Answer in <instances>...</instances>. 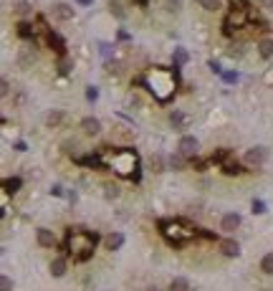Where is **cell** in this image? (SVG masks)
<instances>
[{
  "label": "cell",
  "instance_id": "cell-1",
  "mask_svg": "<svg viewBox=\"0 0 273 291\" xmlns=\"http://www.w3.org/2000/svg\"><path fill=\"white\" fill-rule=\"evenodd\" d=\"M139 84H144L152 94H154V99L157 101H170L172 99V94H175V76H172V71H167V69H162V66H154L152 71H147L142 79H139Z\"/></svg>",
  "mask_w": 273,
  "mask_h": 291
},
{
  "label": "cell",
  "instance_id": "cell-2",
  "mask_svg": "<svg viewBox=\"0 0 273 291\" xmlns=\"http://www.w3.org/2000/svg\"><path fill=\"white\" fill-rule=\"evenodd\" d=\"M99 243V236L84 228H71L66 233V251L74 261H89L94 256V248Z\"/></svg>",
  "mask_w": 273,
  "mask_h": 291
},
{
  "label": "cell",
  "instance_id": "cell-3",
  "mask_svg": "<svg viewBox=\"0 0 273 291\" xmlns=\"http://www.w3.org/2000/svg\"><path fill=\"white\" fill-rule=\"evenodd\" d=\"M109 167L119 175H129V178H137V170H139V160H137V152L134 150H114V155L106 160Z\"/></svg>",
  "mask_w": 273,
  "mask_h": 291
},
{
  "label": "cell",
  "instance_id": "cell-4",
  "mask_svg": "<svg viewBox=\"0 0 273 291\" xmlns=\"http://www.w3.org/2000/svg\"><path fill=\"white\" fill-rule=\"evenodd\" d=\"M159 230H162V236L167 238V243H172V246H185L190 238H195V233L197 230H192L187 223H182V220H162L159 223Z\"/></svg>",
  "mask_w": 273,
  "mask_h": 291
},
{
  "label": "cell",
  "instance_id": "cell-5",
  "mask_svg": "<svg viewBox=\"0 0 273 291\" xmlns=\"http://www.w3.org/2000/svg\"><path fill=\"white\" fill-rule=\"evenodd\" d=\"M248 8H250L248 0H238V3L233 0V8H230V13L225 16V23H223V28H225L228 36L248 23V18H250V11H248Z\"/></svg>",
  "mask_w": 273,
  "mask_h": 291
},
{
  "label": "cell",
  "instance_id": "cell-6",
  "mask_svg": "<svg viewBox=\"0 0 273 291\" xmlns=\"http://www.w3.org/2000/svg\"><path fill=\"white\" fill-rule=\"evenodd\" d=\"M265 162H268V147H263V144H255V147L245 150V155H243L245 167H263Z\"/></svg>",
  "mask_w": 273,
  "mask_h": 291
},
{
  "label": "cell",
  "instance_id": "cell-7",
  "mask_svg": "<svg viewBox=\"0 0 273 291\" xmlns=\"http://www.w3.org/2000/svg\"><path fill=\"white\" fill-rule=\"evenodd\" d=\"M197 150H200V139L195 134H182L180 142H177V152H182L185 157H197Z\"/></svg>",
  "mask_w": 273,
  "mask_h": 291
},
{
  "label": "cell",
  "instance_id": "cell-8",
  "mask_svg": "<svg viewBox=\"0 0 273 291\" xmlns=\"http://www.w3.org/2000/svg\"><path fill=\"white\" fill-rule=\"evenodd\" d=\"M217 251L223 256H228V258H238L240 256V243L235 238H220L217 241Z\"/></svg>",
  "mask_w": 273,
  "mask_h": 291
},
{
  "label": "cell",
  "instance_id": "cell-9",
  "mask_svg": "<svg viewBox=\"0 0 273 291\" xmlns=\"http://www.w3.org/2000/svg\"><path fill=\"white\" fill-rule=\"evenodd\" d=\"M79 129H81L86 137H99V134H101V122H99L96 117H84V119L79 122Z\"/></svg>",
  "mask_w": 273,
  "mask_h": 291
},
{
  "label": "cell",
  "instance_id": "cell-10",
  "mask_svg": "<svg viewBox=\"0 0 273 291\" xmlns=\"http://www.w3.org/2000/svg\"><path fill=\"white\" fill-rule=\"evenodd\" d=\"M51 13H53V18H56V21L66 23V21H74V13H76V11H74L69 3H53Z\"/></svg>",
  "mask_w": 273,
  "mask_h": 291
},
{
  "label": "cell",
  "instance_id": "cell-11",
  "mask_svg": "<svg viewBox=\"0 0 273 291\" xmlns=\"http://www.w3.org/2000/svg\"><path fill=\"white\" fill-rule=\"evenodd\" d=\"M240 223H243V218H240L238 213H225V215L220 218V230L233 233V230H238V228H240Z\"/></svg>",
  "mask_w": 273,
  "mask_h": 291
},
{
  "label": "cell",
  "instance_id": "cell-12",
  "mask_svg": "<svg viewBox=\"0 0 273 291\" xmlns=\"http://www.w3.org/2000/svg\"><path fill=\"white\" fill-rule=\"evenodd\" d=\"M170 127L172 129H187L190 127V117L182 109H175V111H170Z\"/></svg>",
  "mask_w": 273,
  "mask_h": 291
},
{
  "label": "cell",
  "instance_id": "cell-13",
  "mask_svg": "<svg viewBox=\"0 0 273 291\" xmlns=\"http://www.w3.org/2000/svg\"><path fill=\"white\" fill-rule=\"evenodd\" d=\"M36 241H38L41 248H53L56 246V233L48 230V228H38L36 230Z\"/></svg>",
  "mask_w": 273,
  "mask_h": 291
},
{
  "label": "cell",
  "instance_id": "cell-14",
  "mask_svg": "<svg viewBox=\"0 0 273 291\" xmlns=\"http://www.w3.org/2000/svg\"><path fill=\"white\" fill-rule=\"evenodd\" d=\"M167 167L175 170V172H182V170H187V157H185L182 152H172V155L167 157Z\"/></svg>",
  "mask_w": 273,
  "mask_h": 291
},
{
  "label": "cell",
  "instance_id": "cell-15",
  "mask_svg": "<svg viewBox=\"0 0 273 291\" xmlns=\"http://www.w3.org/2000/svg\"><path fill=\"white\" fill-rule=\"evenodd\" d=\"M48 268H51V276H53V278H61V276H66V271H69V261H66L64 256H56Z\"/></svg>",
  "mask_w": 273,
  "mask_h": 291
},
{
  "label": "cell",
  "instance_id": "cell-16",
  "mask_svg": "<svg viewBox=\"0 0 273 291\" xmlns=\"http://www.w3.org/2000/svg\"><path fill=\"white\" fill-rule=\"evenodd\" d=\"M109 11H112V16L119 18V21H127V16H129L124 0H109Z\"/></svg>",
  "mask_w": 273,
  "mask_h": 291
},
{
  "label": "cell",
  "instance_id": "cell-17",
  "mask_svg": "<svg viewBox=\"0 0 273 291\" xmlns=\"http://www.w3.org/2000/svg\"><path fill=\"white\" fill-rule=\"evenodd\" d=\"M56 71L61 74V76H69L71 71H74V59L71 56H59V61H56Z\"/></svg>",
  "mask_w": 273,
  "mask_h": 291
},
{
  "label": "cell",
  "instance_id": "cell-18",
  "mask_svg": "<svg viewBox=\"0 0 273 291\" xmlns=\"http://www.w3.org/2000/svg\"><path fill=\"white\" fill-rule=\"evenodd\" d=\"M104 246H106V251H119L124 246V233H109L104 238Z\"/></svg>",
  "mask_w": 273,
  "mask_h": 291
},
{
  "label": "cell",
  "instance_id": "cell-19",
  "mask_svg": "<svg viewBox=\"0 0 273 291\" xmlns=\"http://www.w3.org/2000/svg\"><path fill=\"white\" fill-rule=\"evenodd\" d=\"M258 56H260L263 61L273 59V38H260V41H258Z\"/></svg>",
  "mask_w": 273,
  "mask_h": 291
},
{
  "label": "cell",
  "instance_id": "cell-20",
  "mask_svg": "<svg viewBox=\"0 0 273 291\" xmlns=\"http://www.w3.org/2000/svg\"><path fill=\"white\" fill-rule=\"evenodd\" d=\"M220 167H223V172H225V175H240V172H243V165H240L238 160H233V157H228Z\"/></svg>",
  "mask_w": 273,
  "mask_h": 291
},
{
  "label": "cell",
  "instance_id": "cell-21",
  "mask_svg": "<svg viewBox=\"0 0 273 291\" xmlns=\"http://www.w3.org/2000/svg\"><path fill=\"white\" fill-rule=\"evenodd\" d=\"M21 188H23V180H21V178H6V180H3V190H6L8 195H16Z\"/></svg>",
  "mask_w": 273,
  "mask_h": 291
},
{
  "label": "cell",
  "instance_id": "cell-22",
  "mask_svg": "<svg viewBox=\"0 0 273 291\" xmlns=\"http://www.w3.org/2000/svg\"><path fill=\"white\" fill-rule=\"evenodd\" d=\"M167 291H190V281L185 276H175L167 286Z\"/></svg>",
  "mask_w": 273,
  "mask_h": 291
},
{
  "label": "cell",
  "instance_id": "cell-23",
  "mask_svg": "<svg viewBox=\"0 0 273 291\" xmlns=\"http://www.w3.org/2000/svg\"><path fill=\"white\" fill-rule=\"evenodd\" d=\"M13 13H16L18 18H31V16H33V8H31V3L21 0V3H16V6H13Z\"/></svg>",
  "mask_w": 273,
  "mask_h": 291
},
{
  "label": "cell",
  "instance_id": "cell-24",
  "mask_svg": "<svg viewBox=\"0 0 273 291\" xmlns=\"http://www.w3.org/2000/svg\"><path fill=\"white\" fill-rule=\"evenodd\" d=\"M195 3H197L202 11H207V13H217V11L223 8V0H195Z\"/></svg>",
  "mask_w": 273,
  "mask_h": 291
},
{
  "label": "cell",
  "instance_id": "cell-25",
  "mask_svg": "<svg viewBox=\"0 0 273 291\" xmlns=\"http://www.w3.org/2000/svg\"><path fill=\"white\" fill-rule=\"evenodd\" d=\"M187 61H190V53H187L185 48H175V53H172V64H175V69L185 66Z\"/></svg>",
  "mask_w": 273,
  "mask_h": 291
},
{
  "label": "cell",
  "instance_id": "cell-26",
  "mask_svg": "<svg viewBox=\"0 0 273 291\" xmlns=\"http://www.w3.org/2000/svg\"><path fill=\"white\" fill-rule=\"evenodd\" d=\"M122 195V188L117 183H104V198L106 200H117Z\"/></svg>",
  "mask_w": 273,
  "mask_h": 291
},
{
  "label": "cell",
  "instance_id": "cell-27",
  "mask_svg": "<svg viewBox=\"0 0 273 291\" xmlns=\"http://www.w3.org/2000/svg\"><path fill=\"white\" fill-rule=\"evenodd\" d=\"M61 122H64V111L61 109H53V111L46 114V127H59Z\"/></svg>",
  "mask_w": 273,
  "mask_h": 291
},
{
  "label": "cell",
  "instance_id": "cell-28",
  "mask_svg": "<svg viewBox=\"0 0 273 291\" xmlns=\"http://www.w3.org/2000/svg\"><path fill=\"white\" fill-rule=\"evenodd\" d=\"M260 271H263L265 276H273V253H265V256L260 258Z\"/></svg>",
  "mask_w": 273,
  "mask_h": 291
},
{
  "label": "cell",
  "instance_id": "cell-29",
  "mask_svg": "<svg viewBox=\"0 0 273 291\" xmlns=\"http://www.w3.org/2000/svg\"><path fill=\"white\" fill-rule=\"evenodd\" d=\"M228 56L230 59H243L245 56V46L243 43H230L228 46Z\"/></svg>",
  "mask_w": 273,
  "mask_h": 291
},
{
  "label": "cell",
  "instance_id": "cell-30",
  "mask_svg": "<svg viewBox=\"0 0 273 291\" xmlns=\"http://www.w3.org/2000/svg\"><path fill=\"white\" fill-rule=\"evenodd\" d=\"M33 61H36V53L21 51V56H18V66H21V69H28V66H33Z\"/></svg>",
  "mask_w": 273,
  "mask_h": 291
},
{
  "label": "cell",
  "instance_id": "cell-31",
  "mask_svg": "<svg viewBox=\"0 0 273 291\" xmlns=\"http://www.w3.org/2000/svg\"><path fill=\"white\" fill-rule=\"evenodd\" d=\"M16 28H18V31H16V33H18V36H21V38H33V33H36V31H33V28H31V26H28V23H26V21H21V23H18V26H16Z\"/></svg>",
  "mask_w": 273,
  "mask_h": 291
},
{
  "label": "cell",
  "instance_id": "cell-32",
  "mask_svg": "<svg viewBox=\"0 0 273 291\" xmlns=\"http://www.w3.org/2000/svg\"><path fill=\"white\" fill-rule=\"evenodd\" d=\"M162 6L167 13H180L182 11V0H162Z\"/></svg>",
  "mask_w": 273,
  "mask_h": 291
},
{
  "label": "cell",
  "instance_id": "cell-33",
  "mask_svg": "<svg viewBox=\"0 0 273 291\" xmlns=\"http://www.w3.org/2000/svg\"><path fill=\"white\" fill-rule=\"evenodd\" d=\"M64 152L79 160V144H76V142H71V139H66V142H64Z\"/></svg>",
  "mask_w": 273,
  "mask_h": 291
},
{
  "label": "cell",
  "instance_id": "cell-34",
  "mask_svg": "<svg viewBox=\"0 0 273 291\" xmlns=\"http://www.w3.org/2000/svg\"><path fill=\"white\" fill-rule=\"evenodd\" d=\"M250 213H253V215H263V213H268V208H265L263 200H253V203H250Z\"/></svg>",
  "mask_w": 273,
  "mask_h": 291
},
{
  "label": "cell",
  "instance_id": "cell-35",
  "mask_svg": "<svg viewBox=\"0 0 273 291\" xmlns=\"http://www.w3.org/2000/svg\"><path fill=\"white\" fill-rule=\"evenodd\" d=\"M0 291H13V281H11V276H0Z\"/></svg>",
  "mask_w": 273,
  "mask_h": 291
},
{
  "label": "cell",
  "instance_id": "cell-36",
  "mask_svg": "<svg viewBox=\"0 0 273 291\" xmlns=\"http://www.w3.org/2000/svg\"><path fill=\"white\" fill-rule=\"evenodd\" d=\"M96 99H99V89H96V86H86V101L94 104Z\"/></svg>",
  "mask_w": 273,
  "mask_h": 291
},
{
  "label": "cell",
  "instance_id": "cell-37",
  "mask_svg": "<svg viewBox=\"0 0 273 291\" xmlns=\"http://www.w3.org/2000/svg\"><path fill=\"white\" fill-rule=\"evenodd\" d=\"M240 76H238V71H228V74H223V81L225 84H235Z\"/></svg>",
  "mask_w": 273,
  "mask_h": 291
},
{
  "label": "cell",
  "instance_id": "cell-38",
  "mask_svg": "<svg viewBox=\"0 0 273 291\" xmlns=\"http://www.w3.org/2000/svg\"><path fill=\"white\" fill-rule=\"evenodd\" d=\"M152 170H154V172H165V162H162V157H152Z\"/></svg>",
  "mask_w": 273,
  "mask_h": 291
},
{
  "label": "cell",
  "instance_id": "cell-39",
  "mask_svg": "<svg viewBox=\"0 0 273 291\" xmlns=\"http://www.w3.org/2000/svg\"><path fill=\"white\" fill-rule=\"evenodd\" d=\"M207 66H210V71H212V74H220V76H223V66H220L215 59H210V61H207Z\"/></svg>",
  "mask_w": 273,
  "mask_h": 291
},
{
  "label": "cell",
  "instance_id": "cell-40",
  "mask_svg": "<svg viewBox=\"0 0 273 291\" xmlns=\"http://www.w3.org/2000/svg\"><path fill=\"white\" fill-rule=\"evenodd\" d=\"M106 71H109V74H122V64H112V61H109V64H106Z\"/></svg>",
  "mask_w": 273,
  "mask_h": 291
},
{
  "label": "cell",
  "instance_id": "cell-41",
  "mask_svg": "<svg viewBox=\"0 0 273 291\" xmlns=\"http://www.w3.org/2000/svg\"><path fill=\"white\" fill-rule=\"evenodd\" d=\"M51 195H53V198H64V195H66V190H64L61 185H53V188H51Z\"/></svg>",
  "mask_w": 273,
  "mask_h": 291
},
{
  "label": "cell",
  "instance_id": "cell-42",
  "mask_svg": "<svg viewBox=\"0 0 273 291\" xmlns=\"http://www.w3.org/2000/svg\"><path fill=\"white\" fill-rule=\"evenodd\" d=\"M0 94H3V96L11 94V84H8V79H3V84H0Z\"/></svg>",
  "mask_w": 273,
  "mask_h": 291
},
{
  "label": "cell",
  "instance_id": "cell-43",
  "mask_svg": "<svg viewBox=\"0 0 273 291\" xmlns=\"http://www.w3.org/2000/svg\"><path fill=\"white\" fill-rule=\"evenodd\" d=\"M255 3H258L260 8H265V11H270V8H273V0H255Z\"/></svg>",
  "mask_w": 273,
  "mask_h": 291
},
{
  "label": "cell",
  "instance_id": "cell-44",
  "mask_svg": "<svg viewBox=\"0 0 273 291\" xmlns=\"http://www.w3.org/2000/svg\"><path fill=\"white\" fill-rule=\"evenodd\" d=\"M66 198H69V203H71V205H74V203L79 200V195H76V190H69V193H66Z\"/></svg>",
  "mask_w": 273,
  "mask_h": 291
},
{
  "label": "cell",
  "instance_id": "cell-45",
  "mask_svg": "<svg viewBox=\"0 0 273 291\" xmlns=\"http://www.w3.org/2000/svg\"><path fill=\"white\" fill-rule=\"evenodd\" d=\"M76 6H81V8H89V6H94V0H74Z\"/></svg>",
  "mask_w": 273,
  "mask_h": 291
},
{
  "label": "cell",
  "instance_id": "cell-46",
  "mask_svg": "<svg viewBox=\"0 0 273 291\" xmlns=\"http://www.w3.org/2000/svg\"><path fill=\"white\" fill-rule=\"evenodd\" d=\"M13 150H16V152H26V142H16Z\"/></svg>",
  "mask_w": 273,
  "mask_h": 291
},
{
  "label": "cell",
  "instance_id": "cell-47",
  "mask_svg": "<svg viewBox=\"0 0 273 291\" xmlns=\"http://www.w3.org/2000/svg\"><path fill=\"white\" fill-rule=\"evenodd\" d=\"M109 51H112V46H109V43H101V53H104V56H106V53H109Z\"/></svg>",
  "mask_w": 273,
  "mask_h": 291
},
{
  "label": "cell",
  "instance_id": "cell-48",
  "mask_svg": "<svg viewBox=\"0 0 273 291\" xmlns=\"http://www.w3.org/2000/svg\"><path fill=\"white\" fill-rule=\"evenodd\" d=\"M147 291H159V288H157V286H149V288H147Z\"/></svg>",
  "mask_w": 273,
  "mask_h": 291
},
{
  "label": "cell",
  "instance_id": "cell-49",
  "mask_svg": "<svg viewBox=\"0 0 273 291\" xmlns=\"http://www.w3.org/2000/svg\"><path fill=\"white\" fill-rule=\"evenodd\" d=\"M258 291H270V288H258Z\"/></svg>",
  "mask_w": 273,
  "mask_h": 291
}]
</instances>
